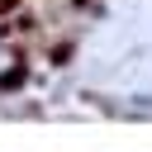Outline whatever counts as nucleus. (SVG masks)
Returning <instances> with one entry per match:
<instances>
[{
	"label": "nucleus",
	"mask_w": 152,
	"mask_h": 152,
	"mask_svg": "<svg viewBox=\"0 0 152 152\" xmlns=\"http://www.w3.org/2000/svg\"><path fill=\"white\" fill-rule=\"evenodd\" d=\"M14 5H19V0H0V14H10V10H14Z\"/></svg>",
	"instance_id": "f257e3e1"
}]
</instances>
